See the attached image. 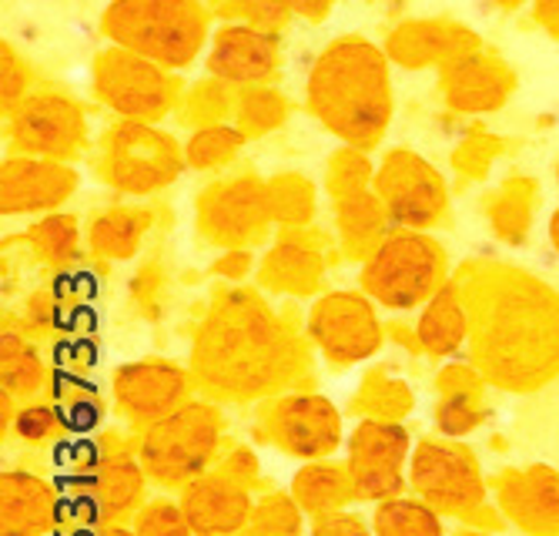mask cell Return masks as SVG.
I'll return each instance as SVG.
<instances>
[{
	"label": "cell",
	"instance_id": "obj_1",
	"mask_svg": "<svg viewBox=\"0 0 559 536\" xmlns=\"http://www.w3.org/2000/svg\"><path fill=\"white\" fill-rule=\"evenodd\" d=\"M278 349L282 335L259 302L245 309L231 306L225 309V319L209 325L205 338L198 335L194 362L225 389H262L275 379Z\"/></svg>",
	"mask_w": 559,
	"mask_h": 536
},
{
	"label": "cell",
	"instance_id": "obj_15",
	"mask_svg": "<svg viewBox=\"0 0 559 536\" xmlns=\"http://www.w3.org/2000/svg\"><path fill=\"white\" fill-rule=\"evenodd\" d=\"M376 533L379 536H442L432 510L419 503H405V500L382 503V510L376 513Z\"/></svg>",
	"mask_w": 559,
	"mask_h": 536
},
{
	"label": "cell",
	"instance_id": "obj_7",
	"mask_svg": "<svg viewBox=\"0 0 559 536\" xmlns=\"http://www.w3.org/2000/svg\"><path fill=\"white\" fill-rule=\"evenodd\" d=\"M185 516L201 536H228L248 516V500L231 479H194L185 493Z\"/></svg>",
	"mask_w": 559,
	"mask_h": 536
},
{
	"label": "cell",
	"instance_id": "obj_21",
	"mask_svg": "<svg viewBox=\"0 0 559 536\" xmlns=\"http://www.w3.org/2000/svg\"><path fill=\"white\" fill-rule=\"evenodd\" d=\"M111 536H124V533H111Z\"/></svg>",
	"mask_w": 559,
	"mask_h": 536
},
{
	"label": "cell",
	"instance_id": "obj_20",
	"mask_svg": "<svg viewBox=\"0 0 559 536\" xmlns=\"http://www.w3.org/2000/svg\"><path fill=\"white\" fill-rule=\"evenodd\" d=\"M463 536H479V533H463Z\"/></svg>",
	"mask_w": 559,
	"mask_h": 536
},
{
	"label": "cell",
	"instance_id": "obj_16",
	"mask_svg": "<svg viewBox=\"0 0 559 536\" xmlns=\"http://www.w3.org/2000/svg\"><path fill=\"white\" fill-rule=\"evenodd\" d=\"M188 516L168 503H158V507H151L144 516H141V536H188Z\"/></svg>",
	"mask_w": 559,
	"mask_h": 536
},
{
	"label": "cell",
	"instance_id": "obj_17",
	"mask_svg": "<svg viewBox=\"0 0 559 536\" xmlns=\"http://www.w3.org/2000/svg\"><path fill=\"white\" fill-rule=\"evenodd\" d=\"M259 523L265 533H295L298 529V516H295V507L288 500H269L262 510H259Z\"/></svg>",
	"mask_w": 559,
	"mask_h": 536
},
{
	"label": "cell",
	"instance_id": "obj_14",
	"mask_svg": "<svg viewBox=\"0 0 559 536\" xmlns=\"http://www.w3.org/2000/svg\"><path fill=\"white\" fill-rule=\"evenodd\" d=\"M295 493H298V500H301L305 510L325 513V510H335V507L345 503L348 486H345V479H342L338 469L312 466V469L298 473V479H295Z\"/></svg>",
	"mask_w": 559,
	"mask_h": 536
},
{
	"label": "cell",
	"instance_id": "obj_6",
	"mask_svg": "<svg viewBox=\"0 0 559 536\" xmlns=\"http://www.w3.org/2000/svg\"><path fill=\"white\" fill-rule=\"evenodd\" d=\"M144 11L155 17L151 27H138L124 34V40L138 51H147L165 61H188L205 34V21L191 8V0H141Z\"/></svg>",
	"mask_w": 559,
	"mask_h": 536
},
{
	"label": "cell",
	"instance_id": "obj_12",
	"mask_svg": "<svg viewBox=\"0 0 559 536\" xmlns=\"http://www.w3.org/2000/svg\"><path fill=\"white\" fill-rule=\"evenodd\" d=\"M47 493L31 476H4V533L31 536L47 523Z\"/></svg>",
	"mask_w": 559,
	"mask_h": 536
},
{
	"label": "cell",
	"instance_id": "obj_18",
	"mask_svg": "<svg viewBox=\"0 0 559 536\" xmlns=\"http://www.w3.org/2000/svg\"><path fill=\"white\" fill-rule=\"evenodd\" d=\"M312 536H369L366 526L348 516V513H332V516H322L316 523V533Z\"/></svg>",
	"mask_w": 559,
	"mask_h": 536
},
{
	"label": "cell",
	"instance_id": "obj_8",
	"mask_svg": "<svg viewBox=\"0 0 559 536\" xmlns=\"http://www.w3.org/2000/svg\"><path fill=\"white\" fill-rule=\"evenodd\" d=\"M316 335L325 346V353L342 362L369 356L379 343V332H376L369 309L355 299H329L325 306H319Z\"/></svg>",
	"mask_w": 559,
	"mask_h": 536
},
{
	"label": "cell",
	"instance_id": "obj_19",
	"mask_svg": "<svg viewBox=\"0 0 559 536\" xmlns=\"http://www.w3.org/2000/svg\"><path fill=\"white\" fill-rule=\"evenodd\" d=\"M50 426H55V419H50L47 409H27V413H21V419H17V429L27 436V440H40V436L50 432Z\"/></svg>",
	"mask_w": 559,
	"mask_h": 536
},
{
	"label": "cell",
	"instance_id": "obj_5",
	"mask_svg": "<svg viewBox=\"0 0 559 536\" xmlns=\"http://www.w3.org/2000/svg\"><path fill=\"white\" fill-rule=\"evenodd\" d=\"M432 278H436V252L419 238L392 241L369 272L372 291L385 306L395 309L419 302L432 288Z\"/></svg>",
	"mask_w": 559,
	"mask_h": 536
},
{
	"label": "cell",
	"instance_id": "obj_2",
	"mask_svg": "<svg viewBox=\"0 0 559 536\" xmlns=\"http://www.w3.org/2000/svg\"><path fill=\"white\" fill-rule=\"evenodd\" d=\"M212 450H215V416L201 406H188L147 432L144 466L162 483H181L209 463Z\"/></svg>",
	"mask_w": 559,
	"mask_h": 536
},
{
	"label": "cell",
	"instance_id": "obj_13",
	"mask_svg": "<svg viewBox=\"0 0 559 536\" xmlns=\"http://www.w3.org/2000/svg\"><path fill=\"white\" fill-rule=\"evenodd\" d=\"M215 68L218 74H231V78H262L272 68V47L259 44L255 34L231 31L218 44Z\"/></svg>",
	"mask_w": 559,
	"mask_h": 536
},
{
	"label": "cell",
	"instance_id": "obj_3",
	"mask_svg": "<svg viewBox=\"0 0 559 536\" xmlns=\"http://www.w3.org/2000/svg\"><path fill=\"white\" fill-rule=\"evenodd\" d=\"M416 490L442 510H469L483 500V479L476 463L452 446L423 443L413 460Z\"/></svg>",
	"mask_w": 559,
	"mask_h": 536
},
{
	"label": "cell",
	"instance_id": "obj_9",
	"mask_svg": "<svg viewBox=\"0 0 559 536\" xmlns=\"http://www.w3.org/2000/svg\"><path fill=\"white\" fill-rule=\"evenodd\" d=\"M278 443L298 456H325L338 443V416L325 400H292L278 409Z\"/></svg>",
	"mask_w": 559,
	"mask_h": 536
},
{
	"label": "cell",
	"instance_id": "obj_11",
	"mask_svg": "<svg viewBox=\"0 0 559 536\" xmlns=\"http://www.w3.org/2000/svg\"><path fill=\"white\" fill-rule=\"evenodd\" d=\"M181 393V379L178 372L165 369V366H134L118 372V396L124 400L128 409L151 416L165 406H171V400H178Z\"/></svg>",
	"mask_w": 559,
	"mask_h": 536
},
{
	"label": "cell",
	"instance_id": "obj_10",
	"mask_svg": "<svg viewBox=\"0 0 559 536\" xmlns=\"http://www.w3.org/2000/svg\"><path fill=\"white\" fill-rule=\"evenodd\" d=\"M513 516L530 529H559V476L546 469H533L506 490Z\"/></svg>",
	"mask_w": 559,
	"mask_h": 536
},
{
	"label": "cell",
	"instance_id": "obj_4",
	"mask_svg": "<svg viewBox=\"0 0 559 536\" xmlns=\"http://www.w3.org/2000/svg\"><path fill=\"white\" fill-rule=\"evenodd\" d=\"M405 432L399 426L366 422L352 440V490L362 500L389 497L402 486Z\"/></svg>",
	"mask_w": 559,
	"mask_h": 536
}]
</instances>
